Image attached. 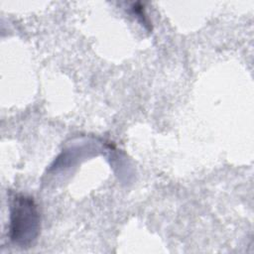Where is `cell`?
I'll return each mask as SVG.
<instances>
[{"instance_id": "6da1fadb", "label": "cell", "mask_w": 254, "mask_h": 254, "mask_svg": "<svg viewBox=\"0 0 254 254\" xmlns=\"http://www.w3.org/2000/svg\"><path fill=\"white\" fill-rule=\"evenodd\" d=\"M41 228L38 205L32 196L17 193L10 206L9 238L20 247H31Z\"/></svg>"}]
</instances>
